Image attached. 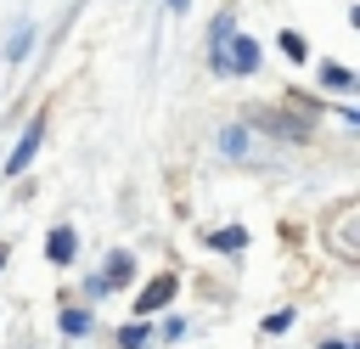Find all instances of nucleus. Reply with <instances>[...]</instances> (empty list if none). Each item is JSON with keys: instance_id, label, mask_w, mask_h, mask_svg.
<instances>
[{"instance_id": "nucleus-13", "label": "nucleus", "mask_w": 360, "mask_h": 349, "mask_svg": "<svg viewBox=\"0 0 360 349\" xmlns=\"http://www.w3.org/2000/svg\"><path fill=\"white\" fill-rule=\"evenodd\" d=\"M169 6H174V11H186V6H191V0H169Z\"/></svg>"}, {"instance_id": "nucleus-15", "label": "nucleus", "mask_w": 360, "mask_h": 349, "mask_svg": "<svg viewBox=\"0 0 360 349\" xmlns=\"http://www.w3.org/2000/svg\"><path fill=\"white\" fill-rule=\"evenodd\" d=\"M0 265H6V248H0Z\"/></svg>"}, {"instance_id": "nucleus-10", "label": "nucleus", "mask_w": 360, "mask_h": 349, "mask_svg": "<svg viewBox=\"0 0 360 349\" xmlns=\"http://www.w3.org/2000/svg\"><path fill=\"white\" fill-rule=\"evenodd\" d=\"M28 45H34V34H28V28H17V34H11V45H6V56H11V62H17V56H22V51H28Z\"/></svg>"}, {"instance_id": "nucleus-4", "label": "nucleus", "mask_w": 360, "mask_h": 349, "mask_svg": "<svg viewBox=\"0 0 360 349\" xmlns=\"http://www.w3.org/2000/svg\"><path fill=\"white\" fill-rule=\"evenodd\" d=\"M169 298H174V276H158V281H152V287L135 298V310H141V315H152V310H163Z\"/></svg>"}, {"instance_id": "nucleus-14", "label": "nucleus", "mask_w": 360, "mask_h": 349, "mask_svg": "<svg viewBox=\"0 0 360 349\" xmlns=\"http://www.w3.org/2000/svg\"><path fill=\"white\" fill-rule=\"evenodd\" d=\"M326 349H349V343H326Z\"/></svg>"}, {"instance_id": "nucleus-5", "label": "nucleus", "mask_w": 360, "mask_h": 349, "mask_svg": "<svg viewBox=\"0 0 360 349\" xmlns=\"http://www.w3.org/2000/svg\"><path fill=\"white\" fill-rule=\"evenodd\" d=\"M90 326H96V315H90V310H62V332H68V338H84Z\"/></svg>"}, {"instance_id": "nucleus-2", "label": "nucleus", "mask_w": 360, "mask_h": 349, "mask_svg": "<svg viewBox=\"0 0 360 349\" xmlns=\"http://www.w3.org/2000/svg\"><path fill=\"white\" fill-rule=\"evenodd\" d=\"M39 141H45V118H34V124L22 129V141H17V152H11V163H6V174H22V169L34 163V152H39Z\"/></svg>"}, {"instance_id": "nucleus-11", "label": "nucleus", "mask_w": 360, "mask_h": 349, "mask_svg": "<svg viewBox=\"0 0 360 349\" xmlns=\"http://www.w3.org/2000/svg\"><path fill=\"white\" fill-rule=\"evenodd\" d=\"M281 51H287V56H292V62H304V56H309V51H304V39H298V34H281Z\"/></svg>"}, {"instance_id": "nucleus-7", "label": "nucleus", "mask_w": 360, "mask_h": 349, "mask_svg": "<svg viewBox=\"0 0 360 349\" xmlns=\"http://www.w3.org/2000/svg\"><path fill=\"white\" fill-rule=\"evenodd\" d=\"M129 276H135V259H129V253H112V265H107V276H101V281H107V287H118V281H129Z\"/></svg>"}, {"instance_id": "nucleus-1", "label": "nucleus", "mask_w": 360, "mask_h": 349, "mask_svg": "<svg viewBox=\"0 0 360 349\" xmlns=\"http://www.w3.org/2000/svg\"><path fill=\"white\" fill-rule=\"evenodd\" d=\"M214 68H219V73H253V68H259V45H253V39H242V34H231V39H225V51L214 56Z\"/></svg>"}, {"instance_id": "nucleus-12", "label": "nucleus", "mask_w": 360, "mask_h": 349, "mask_svg": "<svg viewBox=\"0 0 360 349\" xmlns=\"http://www.w3.org/2000/svg\"><path fill=\"white\" fill-rule=\"evenodd\" d=\"M219 141H225V152H231V158H242V146H248V135H242V129H225Z\"/></svg>"}, {"instance_id": "nucleus-6", "label": "nucleus", "mask_w": 360, "mask_h": 349, "mask_svg": "<svg viewBox=\"0 0 360 349\" xmlns=\"http://www.w3.org/2000/svg\"><path fill=\"white\" fill-rule=\"evenodd\" d=\"M321 84H332V90H354V73H349L343 62H326V68H321Z\"/></svg>"}, {"instance_id": "nucleus-9", "label": "nucleus", "mask_w": 360, "mask_h": 349, "mask_svg": "<svg viewBox=\"0 0 360 349\" xmlns=\"http://www.w3.org/2000/svg\"><path fill=\"white\" fill-rule=\"evenodd\" d=\"M118 349H146V326H141V321L124 326V332H118Z\"/></svg>"}, {"instance_id": "nucleus-3", "label": "nucleus", "mask_w": 360, "mask_h": 349, "mask_svg": "<svg viewBox=\"0 0 360 349\" xmlns=\"http://www.w3.org/2000/svg\"><path fill=\"white\" fill-rule=\"evenodd\" d=\"M73 248H79L73 225H56V231L45 236V259H51V265H73Z\"/></svg>"}, {"instance_id": "nucleus-8", "label": "nucleus", "mask_w": 360, "mask_h": 349, "mask_svg": "<svg viewBox=\"0 0 360 349\" xmlns=\"http://www.w3.org/2000/svg\"><path fill=\"white\" fill-rule=\"evenodd\" d=\"M214 248H248V231L231 225V231H214Z\"/></svg>"}]
</instances>
